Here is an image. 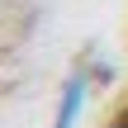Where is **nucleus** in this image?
Here are the masks:
<instances>
[{
    "label": "nucleus",
    "mask_w": 128,
    "mask_h": 128,
    "mask_svg": "<svg viewBox=\"0 0 128 128\" xmlns=\"http://www.w3.org/2000/svg\"><path fill=\"white\" fill-rule=\"evenodd\" d=\"M124 119H128V114H124Z\"/></svg>",
    "instance_id": "3"
},
{
    "label": "nucleus",
    "mask_w": 128,
    "mask_h": 128,
    "mask_svg": "<svg viewBox=\"0 0 128 128\" xmlns=\"http://www.w3.org/2000/svg\"><path fill=\"white\" fill-rule=\"evenodd\" d=\"M109 128H128V119H114V124H109Z\"/></svg>",
    "instance_id": "2"
},
{
    "label": "nucleus",
    "mask_w": 128,
    "mask_h": 128,
    "mask_svg": "<svg viewBox=\"0 0 128 128\" xmlns=\"http://www.w3.org/2000/svg\"><path fill=\"white\" fill-rule=\"evenodd\" d=\"M86 95H90V76H86V71L66 76L62 100H57V114H52V128H76V124H81V114H86Z\"/></svg>",
    "instance_id": "1"
}]
</instances>
